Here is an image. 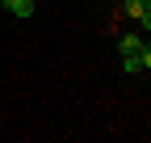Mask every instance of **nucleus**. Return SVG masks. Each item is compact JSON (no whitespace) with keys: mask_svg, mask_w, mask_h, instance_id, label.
I'll list each match as a JSON object with an SVG mask.
<instances>
[{"mask_svg":"<svg viewBox=\"0 0 151 143\" xmlns=\"http://www.w3.org/2000/svg\"><path fill=\"white\" fill-rule=\"evenodd\" d=\"M118 51H122V55H139V51H143V38H139V34H122V38H118Z\"/></svg>","mask_w":151,"mask_h":143,"instance_id":"1","label":"nucleus"},{"mask_svg":"<svg viewBox=\"0 0 151 143\" xmlns=\"http://www.w3.org/2000/svg\"><path fill=\"white\" fill-rule=\"evenodd\" d=\"M0 4H4L13 17H29L34 13V0H0Z\"/></svg>","mask_w":151,"mask_h":143,"instance_id":"2","label":"nucleus"},{"mask_svg":"<svg viewBox=\"0 0 151 143\" xmlns=\"http://www.w3.org/2000/svg\"><path fill=\"white\" fill-rule=\"evenodd\" d=\"M122 67H126V76H139V72H143V59L139 55H122Z\"/></svg>","mask_w":151,"mask_h":143,"instance_id":"3","label":"nucleus"},{"mask_svg":"<svg viewBox=\"0 0 151 143\" xmlns=\"http://www.w3.org/2000/svg\"><path fill=\"white\" fill-rule=\"evenodd\" d=\"M126 13H130V17H143V13H147V0H126Z\"/></svg>","mask_w":151,"mask_h":143,"instance_id":"4","label":"nucleus"},{"mask_svg":"<svg viewBox=\"0 0 151 143\" xmlns=\"http://www.w3.org/2000/svg\"><path fill=\"white\" fill-rule=\"evenodd\" d=\"M139 59H143V67H151V46L143 42V51H139Z\"/></svg>","mask_w":151,"mask_h":143,"instance_id":"5","label":"nucleus"},{"mask_svg":"<svg viewBox=\"0 0 151 143\" xmlns=\"http://www.w3.org/2000/svg\"><path fill=\"white\" fill-rule=\"evenodd\" d=\"M139 21H143V25H147V30H151V9H147V13H143V17H139Z\"/></svg>","mask_w":151,"mask_h":143,"instance_id":"6","label":"nucleus"}]
</instances>
